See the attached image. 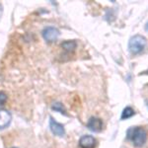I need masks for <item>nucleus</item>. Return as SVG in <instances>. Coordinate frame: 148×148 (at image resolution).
Segmentation results:
<instances>
[{
	"instance_id": "obj_9",
	"label": "nucleus",
	"mask_w": 148,
	"mask_h": 148,
	"mask_svg": "<svg viewBox=\"0 0 148 148\" xmlns=\"http://www.w3.org/2000/svg\"><path fill=\"white\" fill-rule=\"evenodd\" d=\"M135 114L134 110H133L131 107H126V108L123 110V113H121V120H127V119L131 118L133 114Z\"/></svg>"
},
{
	"instance_id": "obj_13",
	"label": "nucleus",
	"mask_w": 148,
	"mask_h": 148,
	"mask_svg": "<svg viewBox=\"0 0 148 148\" xmlns=\"http://www.w3.org/2000/svg\"><path fill=\"white\" fill-rule=\"evenodd\" d=\"M145 31L148 33V21H147V23H146V25H145Z\"/></svg>"
},
{
	"instance_id": "obj_6",
	"label": "nucleus",
	"mask_w": 148,
	"mask_h": 148,
	"mask_svg": "<svg viewBox=\"0 0 148 148\" xmlns=\"http://www.w3.org/2000/svg\"><path fill=\"white\" fill-rule=\"evenodd\" d=\"M12 116L8 111L0 110V128L7 127L11 123Z\"/></svg>"
},
{
	"instance_id": "obj_7",
	"label": "nucleus",
	"mask_w": 148,
	"mask_h": 148,
	"mask_svg": "<svg viewBox=\"0 0 148 148\" xmlns=\"http://www.w3.org/2000/svg\"><path fill=\"white\" fill-rule=\"evenodd\" d=\"M79 144L82 148H93L96 145V139L91 135H84L80 138Z\"/></svg>"
},
{
	"instance_id": "obj_3",
	"label": "nucleus",
	"mask_w": 148,
	"mask_h": 148,
	"mask_svg": "<svg viewBox=\"0 0 148 148\" xmlns=\"http://www.w3.org/2000/svg\"><path fill=\"white\" fill-rule=\"evenodd\" d=\"M59 35H60V32L56 27H47L42 31V37L49 42L56 40L57 38L59 37Z\"/></svg>"
},
{
	"instance_id": "obj_5",
	"label": "nucleus",
	"mask_w": 148,
	"mask_h": 148,
	"mask_svg": "<svg viewBox=\"0 0 148 148\" xmlns=\"http://www.w3.org/2000/svg\"><path fill=\"white\" fill-rule=\"evenodd\" d=\"M87 127L92 131L99 132L103 130V121L99 118H91L87 123Z\"/></svg>"
},
{
	"instance_id": "obj_1",
	"label": "nucleus",
	"mask_w": 148,
	"mask_h": 148,
	"mask_svg": "<svg viewBox=\"0 0 148 148\" xmlns=\"http://www.w3.org/2000/svg\"><path fill=\"white\" fill-rule=\"evenodd\" d=\"M147 131L141 126L131 127L127 130V138L132 141L135 147H142L147 141Z\"/></svg>"
},
{
	"instance_id": "obj_8",
	"label": "nucleus",
	"mask_w": 148,
	"mask_h": 148,
	"mask_svg": "<svg viewBox=\"0 0 148 148\" xmlns=\"http://www.w3.org/2000/svg\"><path fill=\"white\" fill-rule=\"evenodd\" d=\"M77 47V42L75 40H66L61 44V47L67 51H73Z\"/></svg>"
},
{
	"instance_id": "obj_10",
	"label": "nucleus",
	"mask_w": 148,
	"mask_h": 148,
	"mask_svg": "<svg viewBox=\"0 0 148 148\" xmlns=\"http://www.w3.org/2000/svg\"><path fill=\"white\" fill-rule=\"evenodd\" d=\"M51 108L52 110H54V111L59 112L60 114H65V116H67V114H66V112H65V109H64L63 105L61 104V103H58V102L54 103V104H52Z\"/></svg>"
},
{
	"instance_id": "obj_11",
	"label": "nucleus",
	"mask_w": 148,
	"mask_h": 148,
	"mask_svg": "<svg viewBox=\"0 0 148 148\" xmlns=\"http://www.w3.org/2000/svg\"><path fill=\"white\" fill-rule=\"evenodd\" d=\"M6 100H7V95L4 92L0 91V106L3 105L6 102Z\"/></svg>"
},
{
	"instance_id": "obj_12",
	"label": "nucleus",
	"mask_w": 148,
	"mask_h": 148,
	"mask_svg": "<svg viewBox=\"0 0 148 148\" xmlns=\"http://www.w3.org/2000/svg\"><path fill=\"white\" fill-rule=\"evenodd\" d=\"M2 13H3V7H2V5L0 4V19H1Z\"/></svg>"
},
{
	"instance_id": "obj_4",
	"label": "nucleus",
	"mask_w": 148,
	"mask_h": 148,
	"mask_svg": "<svg viewBox=\"0 0 148 148\" xmlns=\"http://www.w3.org/2000/svg\"><path fill=\"white\" fill-rule=\"evenodd\" d=\"M49 127H51V130L52 131V133H53L54 135H57V136L61 137L65 134L64 126L61 125V123L56 121L52 118L49 119Z\"/></svg>"
},
{
	"instance_id": "obj_2",
	"label": "nucleus",
	"mask_w": 148,
	"mask_h": 148,
	"mask_svg": "<svg viewBox=\"0 0 148 148\" xmlns=\"http://www.w3.org/2000/svg\"><path fill=\"white\" fill-rule=\"evenodd\" d=\"M146 45V38L141 35H135L131 37L130 42H128V51L132 54H138L145 49Z\"/></svg>"
},
{
	"instance_id": "obj_14",
	"label": "nucleus",
	"mask_w": 148,
	"mask_h": 148,
	"mask_svg": "<svg viewBox=\"0 0 148 148\" xmlns=\"http://www.w3.org/2000/svg\"><path fill=\"white\" fill-rule=\"evenodd\" d=\"M146 103H147V106H148V100H147V101H146Z\"/></svg>"
}]
</instances>
